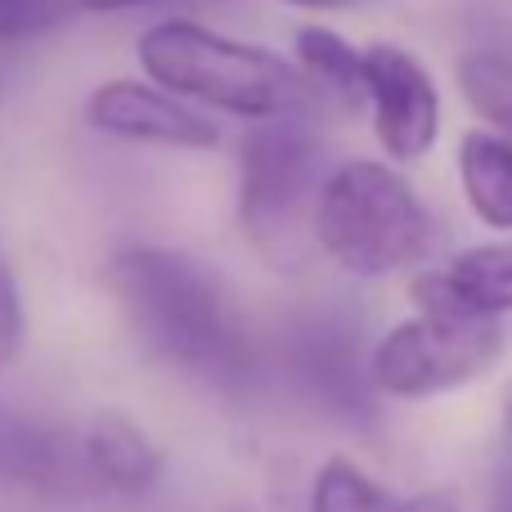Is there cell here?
<instances>
[{
  "mask_svg": "<svg viewBox=\"0 0 512 512\" xmlns=\"http://www.w3.org/2000/svg\"><path fill=\"white\" fill-rule=\"evenodd\" d=\"M126 324L144 351L203 378H234L243 360L225 288L198 256L158 243H131L113 252L104 270Z\"/></svg>",
  "mask_w": 512,
  "mask_h": 512,
  "instance_id": "cell-1",
  "label": "cell"
},
{
  "mask_svg": "<svg viewBox=\"0 0 512 512\" xmlns=\"http://www.w3.org/2000/svg\"><path fill=\"white\" fill-rule=\"evenodd\" d=\"M135 54L149 72V86L176 99L225 108L234 117H252V122L297 113L306 99V86L292 72V63H283L261 45L230 41L189 18H167L149 27L135 41Z\"/></svg>",
  "mask_w": 512,
  "mask_h": 512,
  "instance_id": "cell-2",
  "label": "cell"
},
{
  "mask_svg": "<svg viewBox=\"0 0 512 512\" xmlns=\"http://www.w3.org/2000/svg\"><path fill=\"white\" fill-rule=\"evenodd\" d=\"M310 230L319 248L360 279L405 270L432 243V221L414 185L396 167L369 158L328 171L315 198Z\"/></svg>",
  "mask_w": 512,
  "mask_h": 512,
  "instance_id": "cell-3",
  "label": "cell"
},
{
  "mask_svg": "<svg viewBox=\"0 0 512 512\" xmlns=\"http://www.w3.org/2000/svg\"><path fill=\"white\" fill-rule=\"evenodd\" d=\"M239 225L248 243L279 270L306 248V225L324 185V144L297 113L252 126L239 149Z\"/></svg>",
  "mask_w": 512,
  "mask_h": 512,
  "instance_id": "cell-4",
  "label": "cell"
},
{
  "mask_svg": "<svg viewBox=\"0 0 512 512\" xmlns=\"http://www.w3.org/2000/svg\"><path fill=\"white\" fill-rule=\"evenodd\" d=\"M504 351L499 319H436L396 324L369 355V387L396 400H427L477 382Z\"/></svg>",
  "mask_w": 512,
  "mask_h": 512,
  "instance_id": "cell-5",
  "label": "cell"
},
{
  "mask_svg": "<svg viewBox=\"0 0 512 512\" xmlns=\"http://www.w3.org/2000/svg\"><path fill=\"white\" fill-rule=\"evenodd\" d=\"M364 63V99L373 104V131L396 162L423 158L441 131V95L427 68L400 45H369Z\"/></svg>",
  "mask_w": 512,
  "mask_h": 512,
  "instance_id": "cell-6",
  "label": "cell"
},
{
  "mask_svg": "<svg viewBox=\"0 0 512 512\" xmlns=\"http://www.w3.org/2000/svg\"><path fill=\"white\" fill-rule=\"evenodd\" d=\"M86 122L108 140L153 144V149H212L221 140L216 122H207L198 108L149 81H99L86 99Z\"/></svg>",
  "mask_w": 512,
  "mask_h": 512,
  "instance_id": "cell-7",
  "label": "cell"
},
{
  "mask_svg": "<svg viewBox=\"0 0 512 512\" xmlns=\"http://www.w3.org/2000/svg\"><path fill=\"white\" fill-rule=\"evenodd\" d=\"M0 481L41 499H77L95 490L77 432L41 423L14 405H0Z\"/></svg>",
  "mask_w": 512,
  "mask_h": 512,
  "instance_id": "cell-8",
  "label": "cell"
},
{
  "mask_svg": "<svg viewBox=\"0 0 512 512\" xmlns=\"http://www.w3.org/2000/svg\"><path fill=\"white\" fill-rule=\"evenodd\" d=\"M81 459L95 481V490L113 495H149L162 477V450L149 441L140 423L122 409H99L77 432Z\"/></svg>",
  "mask_w": 512,
  "mask_h": 512,
  "instance_id": "cell-9",
  "label": "cell"
},
{
  "mask_svg": "<svg viewBox=\"0 0 512 512\" xmlns=\"http://www.w3.org/2000/svg\"><path fill=\"white\" fill-rule=\"evenodd\" d=\"M292 360L297 373L337 409H360L369 396V373H360V342L355 328H342L333 319L324 324H306L292 342Z\"/></svg>",
  "mask_w": 512,
  "mask_h": 512,
  "instance_id": "cell-10",
  "label": "cell"
},
{
  "mask_svg": "<svg viewBox=\"0 0 512 512\" xmlns=\"http://www.w3.org/2000/svg\"><path fill=\"white\" fill-rule=\"evenodd\" d=\"M310 512H459V499L450 490H418L396 495L378 486L364 468L333 454L310 481Z\"/></svg>",
  "mask_w": 512,
  "mask_h": 512,
  "instance_id": "cell-11",
  "label": "cell"
},
{
  "mask_svg": "<svg viewBox=\"0 0 512 512\" xmlns=\"http://www.w3.org/2000/svg\"><path fill=\"white\" fill-rule=\"evenodd\" d=\"M459 185L472 216L512 234V140L495 131H468L459 140Z\"/></svg>",
  "mask_w": 512,
  "mask_h": 512,
  "instance_id": "cell-12",
  "label": "cell"
},
{
  "mask_svg": "<svg viewBox=\"0 0 512 512\" xmlns=\"http://www.w3.org/2000/svg\"><path fill=\"white\" fill-rule=\"evenodd\" d=\"M445 283L454 297L481 319H499L512 310V243H486L454 256Z\"/></svg>",
  "mask_w": 512,
  "mask_h": 512,
  "instance_id": "cell-13",
  "label": "cell"
},
{
  "mask_svg": "<svg viewBox=\"0 0 512 512\" xmlns=\"http://www.w3.org/2000/svg\"><path fill=\"white\" fill-rule=\"evenodd\" d=\"M292 50H297L301 72H306L319 90H328L337 104H346L351 113L364 104V63L351 41H342V36L328 32V27H301Z\"/></svg>",
  "mask_w": 512,
  "mask_h": 512,
  "instance_id": "cell-14",
  "label": "cell"
},
{
  "mask_svg": "<svg viewBox=\"0 0 512 512\" xmlns=\"http://www.w3.org/2000/svg\"><path fill=\"white\" fill-rule=\"evenodd\" d=\"M459 90L468 108L495 135L512 140V59L499 50H472L459 59Z\"/></svg>",
  "mask_w": 512,
  "mask_h": 512,
  "instance_id": "cell-15",
  "label": "cell"
},
{
  "mask_svg": "<svg viewBox=\"0 0 512 512\" xmlns=\"http://www.w3.org/2000/svg\"><path fill=\"white\" fill-rule=\"evenodd\" d=\"M72 14H77V0H0V45L45 36Z\"/></svg>",
  "mask_w": 512,
  "mask_h": 512,
  "instance_id": "cell-16",
  "label": "cell"
},
{
  "mask_svg": "<svg viewBox=\"0 0 512 512\" xmlns=\"http://www.w3.org/2000/svg\"><path fill=\"white\" fill-rule=\"evenodd\" d=\"M27 342V315H23V292H18V279L9 270V261L0 256V369L23 355Z\"/></svg>",
  "mask_w": 512,
  "mask_h": 512,
  "instance_id": "cell-17",
  "label": "cell"
},
{
  "mask_svg": "<svg viewBox=\"0 0 512 512\" xmlns=\"http://www.w3.org/2000/svg\"><path fill=\"white\" fill-rule=\"evenodd\" d=\"M140 5H158V0H77V9H90V14H117V9H140Z\"/></svg>",
  "mask_w": 512,
  "mask_h": 512,
  "instance_id": "cell-18",
  "label": "cell"
},
{
  "mask_svg": "<svg viewBox=\"0 0 512 512\" xmlns=\"http://www.w3.org/2000/svg\"><path fill=\"white\" fill-rule=\"evenodd\" d=\"M283 5H297V9H351L360 0H283Z\"/></svg>",
  "mask_w": 512,
  "mask_h": 512,
  "instance_id": "cell-19",
  "label": "cell"
},
{
  "mask_svg": "<svg viewBox=\"0 0 512 512\" xmlns=\"http://www.w3.org/2000/svg\"><path fill=\"white\" fill-rule=\"evenodd\" d=\"M504 423H508V436H512V382L504 387Z\"/></svg>",
  "mask_w": 512,
  "mask_h": 512,
  "instance_id": "cell-20",
  "label": "cell"
}]
</instances>
